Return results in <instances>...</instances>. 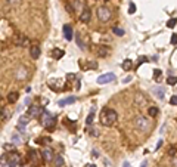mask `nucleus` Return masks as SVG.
Instances as JSON below:
<instances>
[{
	"label": "nucleus",
	"mask_w": 177,
	"mask_h": 167,
	"mask_svg": "<svg viewBox=\"0 0 177 167\" xmlns=\"http://www.w3.org/2000/svg\"><path fill=\"white\" fill-rule=\"evenodd\" d=\"M111 16H112V12H111V9H108L106 6H100L98 9V18L102 22H108L111 19Z\"/></svg>",
	"instance_id": "nucleus-5"
},
{
	"label": "nucleus",
	"mask_w": 177,
	"mask_h": 167,
	"mask_svg": "<svg viewBox=\"0 0 177 167\" xmlns=\"http://www.w3.org/2000/svg\"><path fill=\"white\" fill-rule=\"evenodd\" d=\"M109 53V47L108 46H99V49H98V55L99 56H106Z\"/></svg>",
	"instance_id": "nucleus-18"
},
{
	"label": "nucleus",
	"mask_w": 177,
	"mask_h": 167,
	"mask_svg": "<svg viewBox=\"0 0 177 167\" xmlns=\"http://www.w3.org/2000/svg\"><path fill=\"white\" fill-rule=\"evenodd\" d=\"M121 67H123V69H124V71H130V69H131V67H133L131 59H124V62L121 64Z\"/></svg>",
	"instance_id": "nucleus-19"
},
{
	"label": "nucleus",
	"mask_w": 177,
	"mask_h": 167,
	"mask_svg": "<svg viewBox=\"0 0 177 167\" xmlns=\"http://www.w3.org/2000/svg\"><path fill=\"white\" fill-rule=\"evenodd\" d=\"M152 92H153L155 96L160 98V99H162L164 95H165V89H164V87H160V86H155V87L152 89Z\"/></svg>",
	"instance_id": "nucleus-12"
},
{
	"label": "nucleus",
	"mask_w": 177,
	"mask_h": 167,
	"mask_svg": "<svg viewBox=\"0 0 177 167\" xmlns=\"http://www.w3.org/2000/svg\"><path fill=\"white\" fill-rule=\"evenodd\" d=\"M15 77H16L18 80H22V79H25V77H27V71H25V68H24V67H21V68H16V71H15Z\"/></svg>",
	"instance_id": "nucleus-14"
},
{
	"label": "nucleus",
	"mask_w": 177,
	"mask_h": 167,
	"mask_svg": "<svg viewBox=\"0 0 177 167\" xmlns=\"http://www.w3.org/2000/svg\"><path fill=\"white\" fill-rule=\"evenodd\" d=\"M52 55H53V59H61V58L65 55V52H63L62 49H58V47H55L53 52H52Z\"/></svg>",
	"instance_id": "nucleus-17"
},
{
	"label": "nucleus",
	"mask_w": 177,
	"mask_h": 167,
	"mask_svg": "<svg viewBox=\"0 0 177 167\" xmlns=\"http://www.w3.org/2000/svg\"><path fill=\"white\" fill-rule=\"evenodd\" d=\"M134 126H136V129L137 130H140V132H149V129H151V123H149V120L146 117H142V115H139V117H136L134 118Z\"/></svg>",
	"instance_id": "nucleus-3"
},
{
	"label": "nucleus",
	"mask_w": 177,
	"mask_h": 167,
	"mask_svg": "<svg viewBox=\"0 0 177 167\" xmlns=\"http://www.w3.org/2000/svg\"><path fill=\"white\" fill-rule=\"evenodd\" d=\"M167 83H168L170 86H174V84L177 83V77H176V76H170L168 80H167Z\"/></svg>",
	"instance_id": "nucleus-28"
},
{
	"label": "nucleus",
	"mask_w": 177,
	"mask_h": 167,
	"mask_svg": "<svg viewBox=\"0 0 177 167\" xmlns=\"http://www.w3.org/2000/svg\"><path fill=\"white\" fill-rule=\"evenodd\" d=\"M162 145V140H158V144H157V149H160V147Z\"/></svg>",
	"instance_id": "nucleus-44"
},
{
	"label": "nucleus",
	"mask_w": 177,
	"mask_h": 167,
	"mask_svg": "<svg viewBox=\"0 0 177 167\" xmlns=\"http://www.w3.org/2000/svg\"><path fill=\"white\" fill-rule=\"evenodd\" d=\"M28 120H30L28 115H21V117H19V126H25V124L28 123Z\"/></svg>",
	"instance_id": "nucleus-23"
},
{
	"label": "nucleus",
	"mask_w": 177,
	"mask_h": 167,
	"mask_svg": "<svg viewBox=\"0 0 177 167\" xmlns=\"http://www.w3.org/2000/svg\"><path fill=\"white\" fill-rule=\"evenodd\" d=\"M161 74H162V71H161V69H155V71H153V79L161 77Z\"/></svg>",
	"instance_id": "nucleus-36"
},
{
	"label": "nucleus",
	"mask_w": 177,
	"mask_h": 167,
	"mask_svg": "<svg viewBox=\"0 0 177 167\" xmlns=\"http://www.w3.org/2000/svg\"><path fill=\"white\" fill-rule=\"evenodd\" d=\"M41 107L40 105H31L30 108H28V111H27V115L30 117V118H37V117H40L41 115Z\"/></svg>",
	"instance_id": "nucleus-6"
},
{
	"label": "nucleus",
	"mask_w": 177,
	"mask_h": 167,
	"mask_svg": "<svg viewBox=\"0 0 177 167\" xmlns=\"http://www.w3.org/2000/svg\"><path fill=\"white\" fill-rule=\"evenodd\" d=\"M75 102V96H68L62 101H59V107H65V105H70V104H74Z\"/></svg>",
	"instance_id": "nucleus-15"
},
{
	"label": "nucleus",
	"mask_w": 177,
	"mask_h": 167,
	"mask_svg": "<svg viewBox=\"0 0 177 167\" xmlns=\"http://www.w3.org/2000/svg\"><path fill=\"white\" fill-rule=\"evenodd\" d=\"M136 12V5L134 3H130L128 5V13H134Z\"/></svg>",
	"instance_id": "nucleus-35"
},
{
	"label": "nucleus",
	"mask_w": 177,
	"mask_h": 167,
	"mask_svg": "<svg viewBox=\"0 0 177 167\" xmlns=\"http://www.w3.org/2000/svg\"><path fill=\"white\" fill-rule=\"evenodd\" d=\"M115 80V74L112 73H108V74H102L99 79H98V83L99 84H106V83H111Z\"/></svg>",
	"instance_id": "nucleus-7"
},
{
	"label": "nucleus",
	"mask_w": 177,
	"mask_h": 167,
	"mask_svg": "<svg viewBox=\"0 0 177 167\" xmlns=\"http://www.w3.org/2000/svg\"><path fill=\"white\" fill-rule=\"evenodd\" d=\"M90 18H92V12H90V9H88V8L83 9V12H81V15H80V21L84 22V24H87L88 21H90Z\"/></svg>",
	"instance_id": "nucleus-10"
},
{
	"label": "nucleus",
	"mask_w": 177,
	"mask_h": 167,
	"mask_svg": "<svg viewBox=\"0 0 177 167\" xmlns=\"http://www.w3.org/2000/svg\"><path fill=\"white\" fill-rule=\"evenodd\" d=\"M50 142H52L50 138H38V139H37V144H40V145H41V144H43V145H47V144H50Z\"/></svg>",
	"instance_id": "nucleus-24"
},
{
	"label": "nucleus",
	"mask_w": 177,
	"mask_h": 167,
	"mask_svg": "<svg viewBox=\"0 0 177 167\" xmlns=\"http://www.w3.org/2000/svg\"><path fill=\"white\" fill-rule=\"evenodd\" d=\"M15 43H16L19 47H28V46H30V40H28V37H27V36H24V34L16 36Z\"/></svg>",
	"instance_id": "nucleus-8"
},
{
	"label": "nucleus",
	"mask_w": 177,
	"mask_h": 167,
	"mask_svg": "<svg viewBox=\"0 0 177 167\" xmlns=\"http://www.w3.org/2000/svg\"><path fill=\"white\" fill-rule=\"evenodd\" d=\"M19 142H21V136L15 133V135L12 136V144H15V145H16V144H19Z\"/></svg>",
	"instance_id": "nucleus-31"
},
{
	"label": "nucleus",
	"mask_w": 177,
	"mask_h": 167,
	"mask_svg": "<svg viewBox=\"0 0 177 167\" xmlns=\"http://www.w3.org/2000/svg\"><path fill=\"white\" fill-rule=\"evenodd\" d=\"M117 118H118V115H117L115 109L105 108V109L102 111V115H100V123H102L103 126H112V124L117 121Z\"/></svg>",
	"instance_id": "nucleus-1"
},
{
	"label": "nucleus",
	"mask_w": 177,
	"mask_h": 167,
	"mask_svg": "<svg viewBox=\"0 0 177 167\" xmlns=\"http://www.w3.org/2000/svg\"><path fill=\"white\" fill-rule=\"evenodd\" d=\"M112 33L117 34V36H124V30H121V28H118V27H114V28H112Z\"/></svg>",
	"instance_id": "nucleus-30"
},
{
	"label": "nucleus",
	"mask_w": 177,
	"mask_h": 167,
	"mask_svg": "<svg viewBox=\"0 0 177 167\" xmlns=\"http://www.w3.org/2000/svg\"><path fill=\"white\" fill-rule=\"evenodd\" d=\"M65 9H66V12H68V13H74L75 12L74 5H71L70 2H65Z\"/></svg>",
	"instance_id": "nucleus-22"
},
{
	"label": "nucleus",
	"mask_w": 177,
	"mask_h": 167,
	"mask_svg": "<svg viewBox=\"0 0 177 167\" xmlns=\"http://www.w3.org/2000/svg\"><path fill=\"white\" fill-rule=\"evenodd\" d=\"M19 161H21L19 152L12 151V152L8 155V158H6V167H16V166L19 164Z\"/></svg>",
	"instance_id": "nucleus-4"
},
{
	"label": "nucleus",
	"mask_w": 177,
	"mask_h": 167,
	"mask_svg": "<svg viewBox=\"0 0 177 167\" xmlns=\"http://www.w3.org/2000/svg\"><path fill=\"white\" fill-rule=\"evenodd\" d=\"M176 24H177V19H176V18H171V19H168V22H167V27H168V28H174Z\"/></svg>",
	"instance_id": "nucleus-26"
},
{
	"label": "nucleus",
	"mask_w": 177,
	"mask_h": 167,
	"mask_svg": "<svg viewBox=\"0 0 177 167\" xmlns=\"http://www.w3.org/2000/svg\"><path fill=\"white\" fill-rule=\"evenodd\" d=\"M75 40H77V44H78V47H80L81 51H84V49H86V46H84V43H83V40H81V36H80L78 33H77V39H75Z\"/></svg>",
	"instance_id": "nucleus-25"
},
{
	"label": "nucleus",
	"mask_w": 177,
	"mask_h": 167,
	"mask_svg": "<svg viewBox=\"0 0 177 167\" xmlns=\"http://www.w3.org/2000/svg\"><path fill=\"white\" fill-rule=\"evenodd\" d=\"M19 2H21V0H6V3L9 6H16V5H19Z\"/></svg>",
	"instance_id": "nucleus-34"
},
{
	"label": "nucleus",
	"mask_w": 177,
	"mask_h": 167,
	"mask_svg": "<svg viewBox=\"0 0 177 167\" xmlns=\"http://www.w3.org/2000/svg\"><path fill=\"white\" fill-rule=\"evenodd\" d=\"M18 98H19V95H18L16 92H10V93L8 95V102H9V104H15V102L18 101Z\"/></svg>",
	"instance_id": "nucleus-16"
},
{
	"label": "nucleus",
	"mask_w": 177,
	"mask_h": 167,
	"mask_svg": "<svg viewBox=\"0 0 177 167\" xmlns=\"http://www.w3.org/2000/svg\"><path fill=\"white\" fill-rule=\"evenodd\" d=\"M63 36H65V39L66 40H72V28H71V25H68V24H65L63 25Z\"/></svg>",
	"instance_id": "nucleus-11"
},
{
	"label": "nucleus",
	"mask_w": 177,
	"mask_h": 167,
	"mask_svg": "<svg viewBox=\"0 0 177 167\" xmlns=\"http://www.w3.org/2000/svg\"><path fill=\"white\" fill-rule=\"evenodd\" d=\"M66 79H68V80H74L75 79V74H68V76H66Z\"/></svg>",
	"instance_id": "nucleus-40"
},
{
	"label": "nucleus",
	"mask_w": 177,
	"mask_h": 167,
	"mask_svg": "<svg viewBox=\"0 0 177 167\" xmlns=\"http://www.w3.org/2000/svg\"><path fill=\"white\" fill-rule=\"evenodd\" d=\"M30 158H31L33 161H37V152H36L34 149H30Z\"/></svg>",
	"instance_id": "nucleus-33"
},
{
	"label": "nucleus",
	"mask_w": 177,
	"mask_h": 167,
	"mask_svg": "<svg viewBox=\"0 0 177 167\" xmlns=\"http://www.w3.org/2000/svg\"><path fill=\"white\" fill-rule=\"evenodd\" d=\"M170 104H171V105H177V96H171Z\"/></svg>",
	"instance_id": "nucleus-38"
},
{
	"label": "nucleus",
	"mask_w": 177,
	"mask_h": 167,
	"mask_svg": "<svg viewBox=\"0 0 177 167\" xmlns=\"http://www.w3.org/2000/svg\"><path fill=\"white\" fill-rule=\"evenodd\" d=\"M158 112H160V109H158L157 107H149V108H148V114H149L151 117H157Z\"/></svg>",
	"instance_id": "nucleus-21"
},
{
	"label": "nucleus",
	"mask_w": 177,
	"mask_h": 167,
	"mask_svg": "<svg viewBox=\"0 0 177 167\" xmlns=\"http://www.w3.org/2000/svg\"><path fill=\"white\" fill-rule=\"evenodd\" d=\"M123 167H131V166H130V163H128V161H124V164H123Z\"/></svg>",
	"instance_id": "nucleus-43"
},
{
	"label": "nucleus",
	"mask_w": 177,
	"mask_h": 167,
	"mask_svg": "<svg viewBox=\"0 0 177 167\" xmlns=\"http://www.w3.org/2000/svg\"><path fill=\"white\" fill-rule=\"evenodd\" d=\"M40 117H41V118H40L41 126H43L44 129H47L49 132H53L55 124H56V118H55L50 112H47V111H43Z\"/></svg>",
	"instance_id": "nucleus-2"
},
{
	"label": "nucleus",
	"mask_w": 177,
	"mask_h": 167,
	"mask_svg": "<svg viewBox=\"0 0 177 167\" xmlns=\"http://www.w3.org/2000/svg\"><path fill=\"white\" fill-rule=\"evenodd\" d=\"M146 61H148V58H146V56H142V58L139 59V64H137V65H140V64H143V62H146Z\"/></svg>",
	"instance_id": "nucleus-39"
},
{
	"label": "nucleus",
	"mask_w": 177,
	"mask_h": 167,
	"mask_svg": "<svg viewBox=\"0 0 177 167\" xmlns=\"http://www.w3.org/2000/svg\"><path fill=\"white\" fill-rule=\"evenodd\" d=\"M173 164H174V167H177V155L173 157Z\"/></svg>",
	"instance_id": "nucleus-41"
},
{
	"label": "nucleus",
	"mask_w": 177,
	"mask_h": 167,
	"mask_svg": "<svg viewBox=\"0 0 177 167\" xmlns=\"http://www.w3.org/2000/svg\"><path fill=\"white\" fill-rule=\"evenodd\" d=\"M8 117H9V112H8L6 108L3 107V108H2V121H6V120H8Z\"/></svg>",
	"instance_id": "nucleus-29"
},
{
	"label": "nucleus",
	"mask_w": 177,
	"mask_h": 167,
	"mask_svg": "<svg viewBox=\"0 0 177 167\" xmlns=\"http://www.w3.org/2000/svg\"><path fill=\"white\" fill-rule=\"evenodd\" d=\"M146 166H148V163H146V161H145V163H143V164H142V167H146Z\"/></svg>",
	"instance_id": "nucleus-46"
},
{
	"label": "nucleus",
	"mask_w": 177,
	"mask_h": 167,
	"mask_svg": "<svg viewBox=\"0 0 177 167\" xmlns=\"http://www.w3.org/2000/svg\"><path fill=\"white\" fill-rule=\"evenodd\" d=\"M30 56H31V59H38L40 58V47L38 46H31L30 47Z\"/></svg>",
	"instance_id": "nucleus-13"
},
{
	"label": "nucleus",
	"mask_w": 177,
	"mask_h": 167,
	"mask_svg": "<svg viewBox=\"0 0 177 167\" xmlns=\"http://www.w3.org/2000/svg\"><path fill=\"white\" fill-rule=\"evenodd\" d=\"M65 163H63V158L61 155H55V167H63Z\"/></svg>",
	"instance_id": "nucleus-20"
},
{
	"label": "nucleus",
	"mask_w": 177,
	"mask_h": 167,
	"mask_svg": "<svg viewBox=\"0 0 177 167\" xmlns=\"http://www.w3.org/2000/svg\"><path fill=\"white\" fill-rule=\"evenodd\" d=\"M18 130L21 132V133H24L25 130H24V126H18Z\"/></svg>",
	"instance_id": "nucleus-42"
},
{
	"label": "nucleus",
	"mask_w": 177,
	"mask_h": 167,
	"mask_svg": "<svg viewBox=\"0 0 177 167\" xmlns=\"http://www.w3.org/2000/svg\"><path fill=\"white\" fill-rule=\"evenodd\" d=\"M168 155H170V157H176V155H177V149H176V147H171V148L168 149Z\"/></svg>",
	"instance_id": "nucleus-32"
},
{
	"label": "nucleus",
	"mask_w": 177,
	"mask_h": 167,
	"mask_svg": "<svg viewBox=\"0 0 177 167\" xmlns=\"http://www.w3.org/2000/svg\"><path fill=\"white\" fill-rule=\"evenodd\" d=\"M40 155H41V158L46 161V163H50V161L53 160V151H52L50 148H44V149L40 152Z\"/></svg>",
	"instance_id": "nucleus-9"
},
{
	"label": "nucleus",
	"mask_w": 177,
	"mask_h": 167,
	"mask_svg": "<svg viewBox=\"0 0 177 167\" xmlns=\"http://www.w3.org/2000/svg\"><path fill=\"white\" fill-rule=\"evenodd\" d=\"M86 167H96V166H95V164H87Z\"/></svg>",
	"instance_id": "nucleus-45"
},
{
	"label": "nucleus",
	"mask_w": 177,
	"mask_h": 167,
	"mask_svg": "<svg viewBox=\"0 0 177 167\" xmlns=\"http://www.w3.org/2000/svg\"><path fill=\"white\" fill-rule=\"evenodd\" d=\"M93 115H95V108L92 109V112L88 114V117L86 118V123H87V124H92V121H93Z\"/></svg>",
	"instance_id": "nucleus-27"
},
{
	"label": "nucleus",
	"mask_w": 177,
	"mask_h": 167,
	"mask_svg": "<svg viewBox=\"0 0 177 167\" xmlns=\"http://www.w3.org/2000/svg\"><path fill=\"white\" fill-rule=\"evenodd\" d=\"M171 44H177V34L171 36Z\"/></svg>",
	"instance_id": "nucleus-37"
}]
</instances>
